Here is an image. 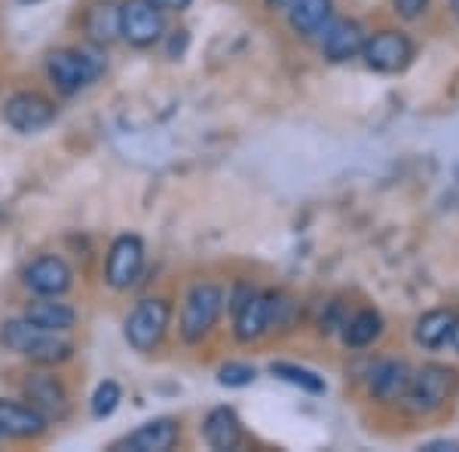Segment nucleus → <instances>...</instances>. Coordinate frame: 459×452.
Segmentation results:
<instances>
[{
	"label": "nucleus",
	"mask_w": 459,
	"mask_h": 452,
	"mask_svg": "<svg viewBox=\"0 0 459 452\" xmlns=\"http://www.w3.org/2000/svg\"><path fill=\"white\" fill-rule=\"evenodd\" d=\"M120 400H123V388L117 382H110L105 380L95 388V395H92V416L95 419H108L110 413L120 406Z\"/></svg>",
	"instance_id": "obj_24"
},
{
	"label": "nucleus",
	"mask_w": 459,
	"mask_h": 452,
	"mask_svg": "<svg viewBox=\"0 0 459 452\" xmlns=\"http://www.w3.org/2000/svg\"><path fill=\"white\" fill-rule=\"evenodd\" d=\"M74 354V345L68 339H62L58 333H49V330H40L34 337V343L25 348V358L34 361V364H43V367H53V364H62Z\"/></svg>",
	"instance_id": "obj_20"
},
{
	"label": "nucleus",
	"mask_w": 459,
	"mask_h": 452,
	"mask_svg": "<svg viewBox=\"0 0 459 452\" xmlns=\"http://www.w3.org/2000/svg\"><path fill=\"white\" fill-rule=\"evenodd\" d=\"M454 312H444V309H435V312H426L423 318L417 321V343L423 348H441L444 343L450 339V330H454Z\"/></svg>",
	"instance_id": "obj_21"
},
{
	"label": "nucleus",
	"mask_w": 459,
	"mask_h": 452,
	"mask_svg": "<svg viewBox=\"0 0 459 452\" xmlns=\"http://www.w3.org/2000/svg\"><path fill=\"white\" fill-rule=\"evenodd\" d=\"M162 10L151 0H126L120 6V37L132 47H153L162 37Z\"/></svg>",
	"instance_id": "obj_4"
},
{
	"label": "nucleus",
	"mask_w": 459,
	"mask_h": 452,
	"mask_svg": "<svg viewBox=\"0 0 459 452\" xmlns=\"http://www.w3.org/2000/svg\"><path fill=\"white\" fill-rule=\"evenodd\" d=\"M25 318L40 330H49V333H68L74 324H77V312L68 306V303H56V300H34L28 303L25 309Z\"/></svg>",
	"instance_id": "obj_17"
},
{
	"label": "nucleus",
	"mask_w": 459,
	"mask_h": 452,
	"mask_svg": "<svg viewBox=\"0 0 459 452\" xmlns=\"http://www.w3.org/2000/svg\"><path fill=\"white\" fill-rule=\"evenodd\" d=\"M450 343L459 348V321H454V330H450Z\"/></svg>",
	"instance_id": "obj_31"
},
{
	"label": "nucleus",
	"mask_w": 459,
	"mask_h": 452,
	"mask_svg": "<svg viewBox=\"0 0 459 452\" xmlns=\"http://www.w3.org/2000/svg\"><path fill=\"white\" fill-rule=\"evenodd\" d=\"M83 28L89 34V40L99 43V47H108L120 37V6L110 4V0H101V4H92L86 10Z\"/></svg>",
	"instance_id": "obj_18"
},
{
	"label": "nucleus",
	"mask_w": 459,
	"mask_h": 452,
	"mask_svg": "<svg viewBox=\"0 0 459 452\" xmlns=\"http://www.w3.org/2000/svg\"><path fill=\"white\" fill-rule=\"evenodd\" d=\"M454 13H456V16H459V0H454Z\"/></svg>",
	"instance_id": "obj_32"
},
{
	"label": "nucleus",
	"mask_w": 459,
	"mask_h": 452,
	"mask_svg": "<svg viewBox=\"0 0 459 452\" xmlns=\"http://www.w3.org/2000/svg\"><path fill=\"white\" fill-rule=\"evenodd\" d=\"M203 437L212 449H236L242 440V422L230 406H214L203 422Z\"/></svg>",
	"instance_id": "obj_16"
},
{
	"label": "nucleus",
	"mask_w": 459,
	"mask_h": 452,
	"mask_svg": "<svg viewBox=\"0 0 459 452\" xmlns=\"http://www.w3.org/2000/svg\"><path fill=\"white\" fill-rule=\"evenodd\" d=\"M270 373L279 376V380H285V382H291V385H298V388H303V391H313V395H322V391H325V380H322V376H316L313 370H307V367L273 364Z\"/></svg>",
	"instance_id": "obj_23"
},
{
	"label": "nucleus",
	"mask_w": 459,
	"mask_h": 452,
	"mask_svg": "<svg viewBox=\"0 0 459 452\" xmlns=\"http://www.w3.org/2000/svg\"><path fill=\"white\" fill-rule=\"evenodd\" d=\"M361 49H365V31L359 21L331 19L322 31V53L328 62H350V58L361 55Z\"/></svg>",
	"instance_id": "obj_9"
},
{
	"label": "nucleus",
	"mask_w": 459,
	"mask_h": 452,
	"mask_svg": "<svg viewBox=\"0 0 459 452\" xmlns=\"http://www.w3.org/2000/svg\"><path fill=\"white\" fill-rule=\"evenodd\" d=\"M71 266L62 257H40L25 269V287L40 296H58L71 287Z\"/></svg>",
	"instance_id": "obj_10"
},
{
	"label": "nucleus",
	"mask_w": 459,
	"mask_h": 452,
	"mask_svg": "<svg viewBox=\"0 0 459 452\" xmlns=\"http://www.w3.org/2000/svg\"><path fill=\"white\" fill-rule=\"evenodd\" d=\"M257 380V370L248 364H224L218 370V382L227 385V388H246Z\"/></svg>",
	"instance_id": "obj_25"
},
{
	"label": "nucleus",
	"mask_w": 459,
	"mask_h": 452,
	"mask_svg": "<svg viewBox=\"0 0 459 452\" xmlns=\"http://www.w3.org/2000/svg\"><path fill=\"white\" fill-rule=\"evenodd\" d=\"M181 437V428L172 419H153L147 425L135 428L129 437H123L117 443V449H129V452H166L172 449Z\"/></svg>",
	"instance_id": "obj_11"
},
{
	"label": "nucleus",
	"mask_w": 459,
	"mask_h": 452,
	"mask_svg": "<svg viewBox=\"0 0 459 452\" xmlns=\"http://www.w3.org/2000/svg\"><path fill=\"white\" fill-rule=\"evenodd\" d=\"M25 4H28V0H25Z\"/></svg>",
	"instance_id": "obj_34"
},
{
	"label": "nucleus",
	"mask_w": 459,
	"mask_h": 452,
	"mask_svg": "<svg viewBox=\"0 0 459 452\" xmlns=\"http://www.w3.org/2000/svg\"><path fill=\"white\" fill-rule=\"evenodd\" d=\"M411 376H413V370L407 367L404 361H383L371 373V395L377 400H383V404L404 400L407 388H411Z\"/></svg>",
	"instance_id": "obj_14"
},
{
	"label": "nucleus",
	"mask_w": 459,
	"mask_h": 452,
	"mask_svg": "<svg viewBox=\"0 0 459 452\" xmlns=\"http://www.w3.org/2000/svg\"><path fill=\"white\" fill-rule=\"evenodd\" d=\"M236 315V339L239 343H255L270 330V312H266V294L251 291L246 300L239 303V309H233Z\"/></svg>",
	"instance_id": "obj_15"
},
{
	"label": "nucleus",
	"mask_w": 459,
	"mask_h": 452,
	"mask_svg": "<svg viewBox=\"0 0 459 452\" xmlns=\"http://www.w3.org/2000/svg\"><path fill=\"white\" fill-rule=\"evenodd\" d=\"M221 306H224V291L209 281H199L190 287L187 300H184L181 312V337L184 343H199L203 337H209L212 328L218 324Z\"/></svg>",
	"instance_id": "obj_1"
},
{
	"label": "nucleus",
	"mask_w": 459,
	"mask_h": 452,
	"mask_svg": "<svg viewBox=\"0 0 459 452\" xmlns=\"http://www.w3.org/2000/svg\"><path fill=\"white\" fill-rule=\"evenodd\" d=\"M151 4L162 13H181L190 6V0H151Z\"/></svg>",
	"instance_id": "obj_28"
},
{
	"label": "nucleus",
	"mask_w": 459,
	"mask_h": 452,
	"mask_svg": "<svg viewBox=\"0 0 459 452\" xmlns=\"http://www.w3.org/2000/svg\"><path fill=\"white\" fill-rule=\"evenodd\" d=\"M426 452H444V449H447V452H456L459 449V443H429V447H423Z\"/></svg>",
	"instance_id": "obj_29"
},
{
	"label": "nucleus",
	"mask_w": 459,
	"mask_h": 452,
	"mask_svg": "<svg viewBox=\"0 0 459 452\" xmlns=\"http://www.w3.org/2000/svg\"><path fill=\"white\" fill-rule=\"evenodd\" d=\"M266 312H270V328H282L294 312V300L285 294H266Z\"/></svg>",
	"instance_id": "obj_26"
},
{
	"label": "nucleus",
	"mask_w": 459,
	"mask_h": 452,
	"mask_svg": "<svg viewBox=\"0 0 459 452\" xmlns=\"http://www.w3.org/2000/svg\"><path fill=\"white\" fill-rule=\"evenodd\" d=\"M172 306L169 300H142L126 318V339L135 352H151L160 345V339L169 330Z\"/></svg>",
	"instance_id": "obj_3"
},
{
	"label": "nucleus",
	"mask_w": 459,
	"mask_h": 452,
	"mask_svg": "<svg viewBox=\"0 0 459 452\" xmlns=\"http://www.w3.org/2000/svg\"><path fill=\"white\" fill-rule=\"evenodd\" d=\"M392 6L402 19H420L426 13L429 0H392Z\"/></svg>",
	"instance_id": "obj_27"
},
{
	"label": "nucleus",
	"mask_w": 459,
	"mask_h": 452,
	"mask_svg": "<svg viewBox=\"0 0 459 452\" xmlns=\"http://www.w3.org/2000/svg\"><path fill=\"white\" fill-rule=\"evenodd\" d=\"M47 73L58 92L74 95L99 80L101 62L95 55L83 53V49H58V53L47 58Z\"/></svg>",
	"instance_id": "obj_2"
},
{
	"label": "nucleus",
	"mask_w": 459,
	"mask_h": 452,
	"mask_svg": "<svg viewBox=\"0 0 459 452\" xmlns=\"http://www.w3.org/2000/svg\"><path fill=\"white\" fill-rule=\"evenodd\" d=\"M0 431L6 437H40L47 431V416L34 410L31 404H19V400H0Z\"/></svg>",
	"instance_id": "obj_13"
},
{
	"label": "nucleus",
	"mask_w": 459,
	"mask_h": 452,
	"mask_svg": "<svg viewBox=\"0 0 459 452\" xmlns=\"http://www.w3.org/2000/svg\"><path fill=\"white\" fill-rule=\"evenodd\" d=\"M4 116L16 132H22V135H31V132L47 129V125L56 120V105L40 92H19L6 101Z\"/></svg>",
	"instance_id": "obj_8"
},
{
	"label": "nucleus",
	"mask_w": 459,
	"mask_h": 452,
	"mask_svg": "<svg viewBox=\"0 0 459 452\" xmlns=\"http://www.w3.org/2000/svg\"><path fill=\"white\" fill-rule=\"evenodd\" d=\"M365 64L380 73H402L413 58V43L398 31H380L365 40Z\"/></svg>",
	"instance_id": "obj_5"
},
{
	"label": "nucleus",
	"mask_w": 459,
	"mask_h": 452,
	"mask_svg": "<svg viewBox=\"0 0 459 452\" xmlns=\"http://www.w3.org/2000/svg\"><path fill=\"white\" fill-rule=\"evenodd\" d=\"M291 28L298 34H322L328 28V21L334 19V4L331 0H298V4L288 10Z\"/></svg>",
	"instance_id": "obj_19"
},
{
	"label": "nucleus",
	"mask_w": 459,
	"mask_h": 452,
	"mask_svg": "<svg viewBox=\"0 0 459 452\" xmlns=\"http://www.w3.org/2000/svg\"><path fill=\"white\" fill-rule=\"evenodd\" d=\"M25 397H28V404H31L34 410H40L47 419H53V416L58 419L68 410V391H65L62 380H56V376H49V373L28 376Z\"/></svg>",
	"instance_id": "obj_12"
},
{
	"label": "nucleus",
	"mask_w": 459,
	"mask_h": 452,
	"mask_svg": "<svg viewBox=\"0 0 459 452\" xmlns=\"http://www.w3.org/2000/svg\"><path fill=\"white\" fill-rule=\"evenodd\" d=\"M0 437H4V431H0Z\"/></svg>",
	"instance_id": "obj_33"
},
{
	"label": "nucleus",
	"mask_w": 459,
	"mask_h": 452,
	"mask_svg": "<svg viewBox=\"0 0 459 452\" xmlns=\"http://www.w3.org/2000/svg\"><path fill=\"white\" fill-rule=\"evenodd\" d=\"M294 4H298V0H270L273 10H291Z\"/></svg>",
	"instance_id": "obj_30"
},
{
	"label": "nucleus",
	"mask_w": 459,
	"mask_h": 452,
	"mask_svg": "<svg viewBox=\"0 0 459 452\" xmlns=\"http://www.w3.org/2000/svg\"><path fill=\"white\" fill-rule=\"evenodd\" d=\"M383 333V318L380 312H374V309H361L359 315L350 318V324H346L343 330V343L350 348H365L371 345L377 337Z\"/></svg>",
	"instance_id": "obj_22"
},
{
	"label": "nucleus",
	"mask_w": 459,
	"mask_h": 452,
	"mask_svg": "<svg viewBox=\"0 0 459 452\" xmlns=\"http://www.w3.org/2000/svg\"><path fill=\"white\" fill-rule=\"evenodd\" d=\"M454 370L447 367H423L420 373L411 376V388H407V400H411V410L417 413H429L435 406H441L447 395L454 391Z\"/></svg>",
	"instance_id": "obj_7"
},
{
	"label": "nucleus",
	"mask_w": 459,
	"mask_h": 452,
	"mask_svg": "<svg viewBox=\"0 0 459 452\" xmlns=\"http://www.w3.org/2000/svg\"><path fill=\"white\" fill-rule=\"evenodd\" d=\"M144 269V242L138 235H120L108 251V266H105V278L110 287L123 291L132 287L135 278Z\"/></svg>",
	"instance_id": "obj_6"
}]
</instances>
